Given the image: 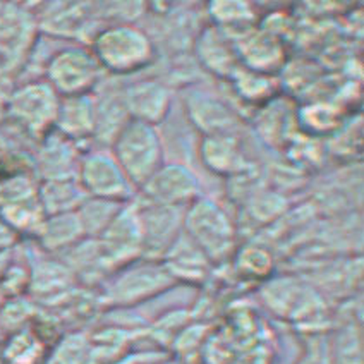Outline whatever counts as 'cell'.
<instances>
[{
    "instance_id": "6da1fadb",
    "label": "cell",
    "mask_w": 364,
    "mask_h": 364,
    "mask_svg": "<svg viewBox=\"0 0 364 364\" xmlns=\"http://www.w3.org/2000/svg\"><path fill=\"white\" fill-rule=\"evenodd\" d=\"M95 76V68L86 53L80 50H65L50 65V80L65 93H77L90 86Z\"/></svg>"
},
{
    "instance_id": "7a4b0ae2",
    "label": "cell",
    "mask_w": 364,
    "mask_h": 364,
    "mask_svg": "<svg viewBox=\"0 0 364 364\" xmlns=\"http://www.w3.org/2000/svg\"><path fill=\"white\" fill-rule=\"evenodd\" d=\"M45 359H47V344L31 328L18 330L4 344V364H43Z\"/></svg>"
},
{
    "instance_id": "3957f363",
    "label": "cell",
    "mask_w": 364,
    "mask_h": 364,
    "mask_svg": "<svg viewBox=\"0 0 364 364\" xmlns=\"http://www.w3.org/2000/svg\"><path fill=\"white\" fill-rule=\"evenodd\" d=\"M52 98L53 95L45 86H31L16 95L12 102V114L28 127L31 124L33 110H40L43 117L52 121L55 117V102Z\"/></svg>"
}]
</instances>
